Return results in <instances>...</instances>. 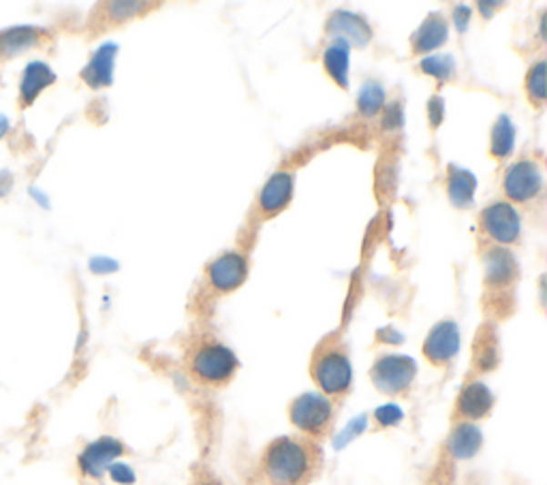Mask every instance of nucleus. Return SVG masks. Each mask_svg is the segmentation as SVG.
<instances>
[{
  "mask_svg": "<svg viewBox=\"0 0 547 485\" xmlns=\"http://www.w3.org/2000/svg\"><path fill=\"white\" fill-rule=\"evenodd\" d=\"M404 413L400 410V407H396V404H385V407H380L374 410V419L380 428H391L398 426V423L402 421Z\"/></svg>",
  "mask_w": 547,
  "mask_h": 485,
  "instance_id": "nucleus-27",
  "label": "nucleus"
},
{
  "mask_svg": "<svg viewBox=\"0 0 547 485\" xmlns=\"http://www.w3.org/2000/svg\"><path fill=\"white\" fill-rule=\"evenodd\" d=\"M491 407H494V394L488 389V385H483L481 380H472L460 391L456 400V417L469 423L479 421L490 415Z\"/></svg>",
  "mask_w": 547,
  "mask_h": 485,
  "instance_id": "nucleus-11",
  "label": "nucleus"
},
{
  "mask_svg": "<svg viewBox=\"0 0 547 485\" xmlns=\"http://www.w3.org/2000/svg\"><path fill=\"white\" fill-rule=\"evenodd\" d=\"M56 82V76L54 71L49 69L46 63H30L26 69L22 73V84H20V106L26 107L30 103H35L36 96L41 95L47 86H52Z\"/></svg>",
  "mask_w": 547,
  "mask_h": 485,
  "instance_id": "nucleus-15",
  "label": "nucleus"
},
{
  "mask_svg": "<svg viewBox=\"0 0 547 485\" xmlns=\"http://www.w3.org/2000/svg\"><path fill=\"white\" fill-rule=\"evenodd\" d=\"M323 66L328 71V76L340 86V88H349V45L347 43L334 41L328 47L323 56Z\"/></svg>",
  "mask_w": 547,
  "mask_h": 485,
  "instance_id": "nucleus-21",
  "label": "nucleus"
},
{
  "mask_svg": "<svg viewBox=\"0 0 547 485\" xmlns=\"http://www.w3.org/2000/svg\"><path fill=\"white\" fill-rule=\"evenodd\" d=\"M479 223H481V229L485 236H488L491 242L496 244H515L520 239V214L512 204H505V201H496L485 207L479 217Z\"/></svg>",
  "mask_w": 547,
  "mask_h": 485,
  "instance_id": "nucleus-7",
  "label": "nucleus"
},
{
  "mask_svg": "<svg viewBox=\"0 0 547 485\" xmlns=\"http://www.w3.org/2000/svg\"><path fill=\"white\" fill-rule=\"evenodd\" d=\"M197 485H218V483H214V481H204V483H197Z\"/></svg>",
  "mask_w": 547,
  "mask_h": 485,
  "instance_id": "nucleus-31",
  "label": "nucleus"
},
{
  "mask_svg": "<svg viewBox=\"0 0 547 485\" xmlns=\"http://www.w3.org/2000/svg\"><path fill=\"white\" fill-rule=\"evenodd\" d=\"M383 101H385V95L383 90H380V86L377 84H368L364 90H361L360 95V101H358V107L364 112L366 116H374L379 112L380 107H383Z\"/></svg>",
  "mask_w": 547,
  "mask_h": 485,
  "instance_id": "nucleus-25",
  "label": "nucleus"
},
{
  "mask_svg": "<svg viewBox=\"0 0 547 485\" xmlns=\"http://www.w3.org/2000/svg\"><path fill=\"white\" fill-rule=\"evenodd\" d=\"M483 445V436L481 429H479L475 423L469 421H460L453 432L450 436V443H447V450L456 460H471L472 456H477L479 450Z\"/></svg>",
  "mask_w": 547,
  "mask_h": 485,
  "instance_id": "nucleus-17",
  "label": "nucleus"
},
{
  "mask_svg": "<svg viewBox=\"0 0 547 485\" xmlns=\"http://www.w3.org/2000/svg\"><path fill=\"white\" fill-rule=\"evenodd\" d=\"M107 472H109V477L114 479L116 483H120V485H131V483H135V472H133V469L128 464H112L107 469Z\"/></svg>",
  "mask_w": 547,
  "mask_h": 485,
  "instance_id": "nucleus-28",
  "label": "nucleus"
},
{
  "mask_svg": "<svg viewBox=\"0 0 547 485\" xmlns=\"http://www.w3.org/2000/svg\"><path fill=\"white\" fill-rule=\"evenodd\" d=\"M248 276V259L242 253H225L208 268V282L214 291L231 293L244 285Z\"/></svg>",
  "mask_w": 547,
  "mask_h": 485,
  "instance_id": "nucleus-9",
  "label": "nucleus"
},
{
  "mask_svg": "<svg viewBox=\"0 0 547 485\" xmlns=\"http://www.w3.org/2000/svg\"><path fill=\"white\" fill-rule=\"evenodd\" d=\"M417 377L415 359L407 355H383L372 364L370 379L380 394L385 396H404L413 385Z\"/></svg>",
  "mask_w": 547,
  "mask_h": 485,
  "instance_id": "nucleus-5",
  "label": "nucleus"
},
{
  "mask_svg": "<svg viewBox=\"0 0 547 485\" xmlns=\"http://www.w3.org/2000/svg\"><path fill=\"white\" fill-rule=\"evenodd\" d=\"M122 453H125V445H122L118 439L103 436V439L90 443L82 453H79L77 466L79 470H82V475L98 479L109 469V466L114 464L116 458L122 456Z\"/></svg>",
  "mask_w": 547,
  "mask_h": 485,
  "instance_id": "nucleus-10",
  "label": "nucleus"
},
{
  "mask_svg": "<svg viewBox=\"0 0 547 485\" xmlns=\"http://www.w3.org/2000/svg\"><path fill=\"white\" fill-rule=\"evenodd\" d=\"M447 41V22L445 17L434 14L430 15L421 28L413 35V54H426Z\"/></svg>",
  "mask_w": 547,
  "mask_h": 485,
  "instance_id": "nucleus-20",
  "label": "nucleus"
},
{
  "mask_svg": "<svg viewBox=\"0 0 547 485\" xmlns=\"http://www.w3.org/2000/svg\"><path fill=\"white\" fill-rule=\"evenodd\" d=\"M310 377L325 398L342 400L351 391L353 368L340 338L328 336L315 349L310 361Z\"/></svg>",
  "mask_w": 547,
  "mask_h": 485,
  "instance_id": "nucleus-2",
  "label": "nucleus"
},
{
  "mask_svg": "<svg viewBox=\"0 0 547 485\" xmlns=\"http://www.w3.org/2000/svg\"><path fill=\"white\" fill-rule=\"evenodd\" d=\"M460 351V329L453 321L436 323L423 342V358L436 368L451 364Z\"/></svg>",
  "mask_w": 547,
  "mask_h": 485,
  "instance_id": "nucleus-8",
  "label": "nucleus"
},
{
  "mask_svg": "<svg viewBox=\"0 0 547 485\" xmlns=\"http://www.w3.org/2000/svg\"><path fill=\"white\" fill-rule=\"evenodd\" d=\"M526 95L528 101H531L534 107L545 106V60H539V63L528 71Z\"/></svg>",
  "mask_w": 547,
  "mask_h": 485,
  "instance_id": "nucleus-24",
  "label": "nucleus"
},
{
  "mask_svg": "<svg viewBox=\"0 0 547 485\" xmlns=\"http://www.w3.org/2000/svg\"><path fill=\"white\" fill-rule=\"evenodd\" d=\"M475 366L481 372L494 370L499 366V342H496L494 334L485 336V329L477 336V345H475Z\"/></svg>",
  "mask_w": 547,
  "mask_h": 485,
  "instance_id": "nucleus-23",
  "label": "nucleus"
},
{
  "mask_svg": "<svg viewBox=\"0 0 547 485\" xmlns=\"http://www.w3.org/2000/svg\"><path fill=\"white\" fill-rule=\"evenodd\" d=\"M515 144V128L512 120L507 116H501L496 120L494 128H491V141H490V152L494 158H507L513 152Z\"/></svg>",
  "mask_w": 547,
  "mask_h": 485,
  "instance_id": "nucleus-22",
  "label": "nucleus"
},
{
  "mask_svg": "<svg viewBox=\"0 0 547 485\" xmlns=\"http://www.w3.org/2000/svg\"><path fill=\"white\" fill-rule=\"evenodd\" d=\"M485 266V287L496 288V293L509 291L518 278V263L509 250L491 248L483 259Z\"/></svg>",
  "mask_w": 547,
  "mask_h": 485,
  "instance_id": "nucleus-13",
  "label": "nucleus"
},
{
  "mask_svg": "<svg viewBox=\"0 0 547 485\" xmlns=\"http://www.w3.org/2000/svg\"><path fill=\"white\" fill-rule=\"evenodd\" d=\"M475 176L471 171L451 165L450 171H447V193H450L451 204L458 207H469L472 204V197H475Z\"/></svg>",
  "mask_w": 547,
  "mask_h": 485,
  "instance_id": "nucleus-18",
  "label": "nucleus"
},
{
  "mask_svg": "<svg viewBox=\"0 0 547 485\" xmlns=\"http://www.w3.org/2000/svg\"><path fill=\"white\" fill-rule=\"evenodd\" d=\"M293 197V176L287 174V171H279L274 174L263 187L261 195H259V210L261 218H272L279 217V214L285 210V207L291 204Z\"/></svg>",
  "mask_w": 547,
  "mask_h": 485,
  "instance_id": "nucleus-12",
  "label": "nucleus"
},
{
  "mask_svg": "<svg viewBox=\"0 0 547 485\" xmlns=\"http://www.w3.org/2000/svg\"><path fill=\"white\" fill-rule=\"evenodd\" d=\"M328 30L336 36V41L347 43V45L349 43H355V45L364 47L372 36L370 26L360 15L349 14V11H338V14L331 15Z\"/></svg>",
  "mask_w": 547,
  "mask_h": 485,
  "instance_id": "nucleus-14",
  "label": "nucleus"
},
{
  "mask_svg": "<svg viewBox=\"0 0 547 485\" xmlns=\"http://www.w3.org/2000/svg\"><path fill=\"white\" fill-rule=\"evenodd\" d=\"M7 131H9V120L5 118V116H0V137H3Z\"/></svg>",
  "mask_w": 547,
  "mask_h": 485,
  "instance_id": "nucleus-30",
  "label": "nucleus"
},
{
  "mask_svg": "<svg viewBox=\"0 0 547 485\" xmlns=\"http://www.w3.org/2000/svg\"><path fill=\"white\" fill-rule=\"evenodd\" d=\"M43 35L36 28H11L0 33V58H14L17 54L36 47Z\"/></svg>",
  "mask_w": 547,
  "mask_h": 485,
  "instance_id": "nucleus-19",
  "label": "nucleus"
},
{
  "mask_svg": "<svg viewBox=\"0 0 547 485\" xmlns=\"http://www.w3.org/2000/svg\"><path fill=\"white\" fill-rule=\"evenodd\" d=\"M239 361L229 347L217 340H204L190 351L188 372L199 385L223 387L238 372Z\"/></svg>",
  "mask_w": 547,
  "mask_h": 485,
  "instance_id": "nucleus-3",
  "label": "nucleus"
},
{
  "mask_svg": "<svg viewBox=\"0 0 547 485\" xmlns=\"http://www.w3.org/2000/svg\"><path fill=\"white\" fill-rule=\"evenodd\" d=\"M541 188H543V174L534 161L513 163L502 177L505 197L512 199L513 204H528V201L537 199Z\"/></svg>",
  "mask_w": 547,
  "mask_h": 485,
  "instance_id": "nucleus-6",
  "label": "nucleus"
},
{
  "mask_svg": "<svg viewBox=\"0 0 547 485\" xmlns=\"http://www.w3.org/2000/svg\"><path fill=\"white\" fill-rule=\"evenodd\" d=\"M323 466V451L315 440L280 436L266 447L263 477L269 485H310Z\"/></svg>",
  "mask_w": 547,
  "mask_h": 485,
  "instance_id": "nucleus-1",
  "label": "nucleus"
},
{
  "mask_svg": "<svg viewBox=\"0 0 547 485\" xmlns=\"http://www.w3.org/2000/svg\"><path fill=\"white\" fill-rule=\"evenodd\" d=\"M0 195H3V188H0Z\"/></svg>",
  "mask_w": 547,
  "mask_h": 485,
  "instance_id": "nucleus-32",
  "label": "nucleus"
},
{
  "mask_svg": "<svg viewBox=\"0 0 547 485\" xmlns=\"http://www.w3.org/2000/svg\"><path fill=\"white\" fill-rule=\"evenodd\" d=\"M116 52H118V47H116L114 43H107V45H103L101 50L92 56L88 66H86L82 73V79L90 88H103V86L112 84Z\"/></svg>",
  "mask_w": 547,
  "mask_h": 485,
  "instance_id": "nucleus-16",
  "label": "nucleus"
},
{
  "mask_svg": "<svg viewBox=\"0 0 547 485\" xmlns=\"http://www.w3.org/2000/svg\"><path fill=\"white\" fill-rule=\"evenodd\" d=\"M334 404L321 394H302L289 407V419L306 439L317 440L331 434L334 428Z\"/></svg>",
  "mask_w": 547,
  "mask_h": 485,
  "instance_id": "nucleus-4",
  "label": "nucleus"
},
{
  "mask_svg": "<svg viewBox=\"0 0 547 485\" xmlns=\"http://www.w3.org/2000/svg\"><path fill=\"white\" fill-rule=\"evenodd\" d=\"M430 116H432V125L439 126L441 125V118H442V103L441 99H434L432 103H430Z\"/></svg>",
  "mask_w": 547,
  "mask_h": 485,
  "instance_id": "nucleus-29",
  "label": "nucleus"
},
{
  "mask_svg": "<svg viewBox=\"0 0 547 485\" xmlns=\"http://www.w3.org/2000/svg\"><path fill=\"white\" fill-rule=\"evenodd\" d=\"M421 71L428 73L441 82H447L453 76V60L450 56H434V58H426L421 63Z\"/></svg>",
  "mask_w": 547,
  "mask_h": 485,
  "instance_id": "nucleus-26",
  "label": "nucleus"
}]
</instances>
